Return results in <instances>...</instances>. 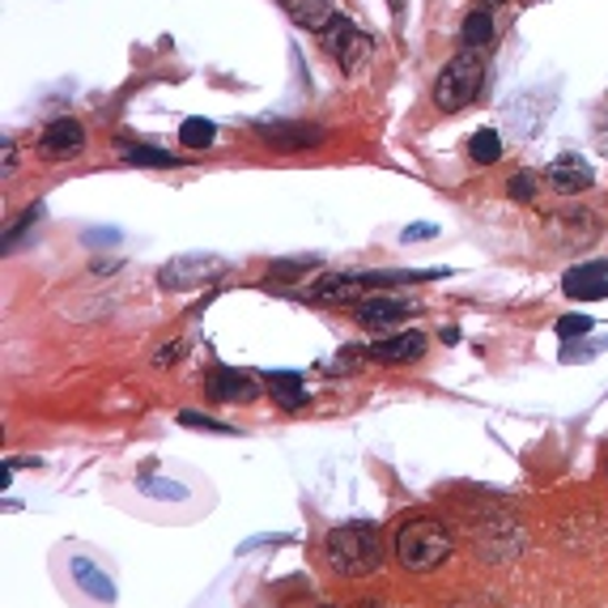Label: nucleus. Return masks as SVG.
Listing matches in <instances>:
<instances>
[{
  "label": "nucleus",
  "mask_w": 608,
  "mask_h": 608,
  "mask_svg": "<svg viewBox=\"0 0 608 608\" xmlns=\"http://www.w3.org/2000/svg\"><path fill=\"white\" fill-rule=\"evenodd\" d=\"M179 426H188V430H205V435H226V438L239 435L235 426H226V421H213V417L196 413V409H183V413H179Z\"/></svg>",
  "instance_id": "obj_21"
},
{
  "label": "nucleus",
  "mask_w": 608,
  "mask_h": 608,
  "mask_svg": "<svg viewBox=\"0 0 608 608\" xmlns=\"http://www.w3.org/2000/svg\"><path fill=\"white\" fill-rule=\"evenodd\" d=\"M260 141L277 153H302L323 146V128L316 123H260Z\"/></svg>",
  "instance_id": "obj_10"
},
{
  "label": "nucleus",
  "mask_w": 608,
  "mask_h": 608,
  "mask_svg": "<svg viewBox=\"0 0 608 608\" xmlns=\"http://www.w3.org/2000/svg\"><path fill=\"white\" fill-rule=\"evenodd\" d=\"M456 608H489V605H481V600H468V605H456Z\"/></svg>",
  "instance_id": "obj_32"
},
{
  "label": "nucleus",
  "mask_w": 608,
  "mask_h": 608,
  "mask_svg": "<svg viewBox=\"0 0 608 608\" xmlns=\"http://www.w3.org/2000/svg\"><path fill=\"white\" fill-rule=\"evenodd\" d=\"M323 558L345 579H366L383 566V540L375 536L370 524H341L323 540Z\"/></svg>",
  "instance_id": "obj_2"
},
{
  "label": "nucleus",
  "mask_w": 608,
  "mask_h": 608,
  "mask_svg": "<svg viewBox=\"0 0 608 608\" xmlns=\"http://www.w3.org/2000/svg\"><path fill=\"white\" fill-rule=\"evenodd\" d=\"M426 349H430V341H426V332H417V328H405V332H391V337H383V341L362 345L366 358H375V362H383V366L417 362Z\"/></svg>",
  "instance_id": "obj_7"
},
{
  "label": "nucleus",
  "mask_w": 608,
  "mask_h": 608,
  "mask_svg": "<svg viewBox=\"0 0 608 608\" xmlns=\"http://www.w3.org/2000/svg\"><path fill=\"white\" fill-rule=\"evenodd\" d=\"M183 353H188V345H183V341H171L167 349H162V353H158V358H153V362H158V366H171V362H179Z\"/></svg>",
  "instance_id": "obj_27"
},
{
  "label": "nucleus",
  "mask_w": 608,
  "mask_h": 608,
  "mask_svg": "<svg viewBox=\"0 0 608 608\" xmlns=\"http://www.w3.org/2000/svg\"><path fill=\"white\" fill-rule=\"evenodd\" d=\"M81 149H86V128L77 120H51L39 132V158H48V162H69Z\"/></svg>",
  "instance_id": "obj_9"
},
{
  "label": "nucleus",
  "mask_w": 608,
  "mask_h": 608,
  "mask_svg": "<svg viewBox=\"0 0 608 608\" xmlns=\"http://www.w3.org/2000/svg\"><path fill=\"white\" fill-rule=\"evenodd\" d=\"M319 39H323V51L341 64V73H358L366 60H370V34L358 30V26L349 22V18H341V13L328 22V30H323Z\"/></svg>",
  "instance_id": "obj_5"
},
{
  "label": "nucleus",
  "mask_w": 608,
  "mask_h": 608,
  "mask_svg": "<svg viewBox=\"0 0 608 608\" xmlns=\"http://www.w3.org/2000/svg\"><path fill=\"white\" fill-rule=\"evenodd\" d=\"M230 272V265L221 256H209V251H192V256H175L162 265L158 272V286L167 293H188V290H200V286H213Z\"/></svg>",
  "instance_id": "obj_4"
},
{
  "label": "nucleus",
  "mask_w": 608,
  "mask_h": 608,
  "mask_svg": "<svg viewBox=\"0 0 608 608\" xmlns=\"http://www.w3.org/2000/svg\"><path fill=\"white\" fill-rule=\"evenodd\" d=\"M358 608H383V605H358Z\"/></svg>",
  "instance_id": "obj_33"
},
{
  "label": "nucleus",
  "mask_w": 608,
  "mask_h": 608,
  "mask_svg": "<svg viewBox=\"0 0 608 608\" xmlns=\"http://www.w3.org/2000/svg\"><path fill=\"white\" fill-rule=\"evenodd\" d=\"M366 290L370 286L358 272H332V277H319L316 286L307 290V298H316V302H362Z\"/></svg>",
  "instance_id": "obj_12"
},
{
  "label": "nucleus",
  "mask_w": 608,
  "mask_h": 608,
  "mask_svg": "<svg viewBox=\"0 0 608 608\" xmlns=\"http://www.w3.org/2000/svg\"><path fill=\"white\" fill-rule=\"evenodd\" d=\"M171 486V481H141V489H146V494H162V498H175V502H179V498H183V494H188V489H167Z\"/></svg>",
  "instance_id": "obj_26"
},
{
  "label": "nucleus",
  "mask_w": 608,
  "mask_h": 608,
  "mask_svg": "<svg viewBox=\"0 0 608 608\" xmlns=\"http://www.w3.org/2000/svg\"><path fill=\"white\" fill-rule=\"evenodd\" d=\"M536 188H540V175L532 171H515L511 175V183H507V196H511L515 205H528L536 196Z\"/></svg>",
  "instance_id": "obj_22"
},
{
  "label": "nucleus",
  "mask_w": 608,
  "mask_h": 608,
  "mask_svg": "<svg viewBox=\"0 0 608 608\" xmlns=\"http://www.w3.org/2000/svg\"><path fill=\"white\" fill-rule=\"evenodd\" d=\"M286 13H290L293 26H302V30H311V34H323L328 22L337 18V4L332 0H277Z\"/></svg>",
  "instance_id": "obj_14"
},
{
  "label": "nucleus",
  "mask_w": 608,
  "mask_h": 608,
  "mask_svg": "<svg viewBox=\"0 0 608 608\" xmlns=\"http://www.w3.org/2000/svg\"><path fill=\"white\" fill-rule=\"evenodd\" d=\"M545 183H549L558 196H579L596 183V171H591V162H587L584 153H561V158L549 162Z\"/></svg>",
  "instance_id": "obj_8"
},
{
  "label": "nucleus",
  "mask_w": 608,
  "mask_h": 608,
  "mask_svg": "<svg viewBox=\"0 0 608 608\" xmlns=\"http://www.w3.org/2000/svg\"><path fill=\"white\" fill-rule=\"evenodd\" d=\"M123 235L120 230H86V247H98V243H120Z\"/></svg>",
  "instance_id": "obj_28"
},
{
  "label": "nucleus",
  "mask_w": 608,
  "mask_h": 608,
  "mask_svg": "<svg viewBox=\"0 0 608 608\" xmlns=\"http://www.w3.org/2000/svg\"><path fill=\"white\" fill-rule=\"evenodd\" d=\"M468 158H472L477 167H494V162L502 158V132H498V128H477V132L468 137Z\"/></svg>",
  "instance_id": "obj_17"
},
{
  "label": "nucleus",
  "mask_w": 608,
  "mask_h": 608,
  "mask_svg": "<svg viewBox=\"0 0 608 608\" xmlns=\"http://www.w3.org/2000/svg\"><path fill=\"white\" fill-rule=\"evenodd\" d=\"M353 316L362 319L366 328H396L400 319L413 316V302L409 298H362V302H353Z\"/></svg>",
  "instance_id": "obj_11"
},
{
  "label": "nucleus",
  "mask_w": 608,
  "mask_h": 608,
  "mask_svg": "<svg viewBox=\"0 0 608 608\" xmlns=\"http://www.w3.org/2000/svg\"><path fill=\"white\" fill-rule=\"evenodd\" d=\"M494 34H498V26H494V13H489V4L472 9V13L464 18V48H477V51L494 48Z\"/></svg>",
  "instance_id": "obj_16"
},
{
  "label": "nucleus",
  "mask_w": 608,
  "mask_h": 608,
  "mask_svg": "<svg viewBox=\"0 0 608 608\" xmlns=\"http://www.w3.org/2000/svg\"><path fill=\"white\" fill-rule=\"evenodd\" d=\"M323 370H328V375H349V370H358V349H349V358H341V362H328Z\"/></svg>",
  "instance_id": "obj_29"
},
{
  "label": "nucleus",
  "mask_w": 608,
  "mask_h": 608,
  "mask_svg": "<svg viewBox=\"0 0 608 608\" xmlns=\"http://www.w3.org/2000/svg\"><path fill=\"white\" fill-rule=\"evenodd\" d=\"M265 383H268L272 400H277L281 409H302V405H307L302 375H290V370H272V375H265Z\"/></svg>",
  "instance_id": "obj_15"
},
{
  "label": "nucleus",
  "mask_w": 608,
  "mask_h": 608,
  "mask_svg": "<svg viewBox=\"0 0 608 608\" xmlns=\"http://www.w3.org/2000/svg\"><path fill=\"white\" fill-rule=\"evenodd\" d=\"M123 158L132 162V167H179V158L167 153V149H153V146H128L123 149Z\"/></svg>",
  "instance_id": "obj_20"
},
{
  "label": "nucleus",
  "mask_w": 608,
  "mask_h": 608,
  "mask_svg": "<svg viewBox=\"0 0 608 608\" xmlns=\"http://www.w3.org/2000/svg\"><path fill=\"white\" fill-rule=\"evenodd\" d=\"M319 608H332V605H319Z\"/></svg>",
  "instance_id": "obj_34"
},
{
  "label": "nucleus",
  "mask_w": 608,
  "mask_h": 608,
  "mask_svg": "<svg viewBox=\"0 0 608 608\" xmlns=\"http://www.w3.org/2000/svg\"><path fill=\"white\" fill-rule=\"evenodd\" d=\"M486 86V56L477 48H464L460 56H451L442 64V73L435 81V107L438 111H464L472 98Z\"/></svg>",
  "instance_id": "obj_3"
},
{
  "label": "nucleus",
  "mask_w": 608,
  "mask_h": 608,
  "mask_svg": "<svg viewBox=\"0 0 608 608\" xmlns=\"http://www.w3.org/2000/svg\"><path fill=\"white\" fill-rule=\"evenodd\" d=\"M584 332H591V316H561L558 319L561 341H575V337H584Z\"/></svg>",
  "instance_id": "obj_24"
},
{
  "label": "nucleus",
  "mask_w": 608,
  "mask_h": 608,
  "mask_svg": "<svg viewBox=\"0 0 608 608\" xmlns=\"http://www.w3.org/2000/svg\"><path fill=\"white\" fill-rule=\"evenodd\" d=\"M435 235H438L435 221H413V226L405 230V243H417V239H435Z\"/></svg>",
  "instance_id": "obj_25"
},
{
  "label": "nucleus",
  "mask_w": 608,
  "mask_h": 608,
  "mask_svg": "<svg viewBox=\"0 0 608 608\" xmlns=\"http://www.w3.org/2000/svg\"><path fill=\"white\" fill-rule=\"evenodd\" d=\"M73 575H77V579H81V584L90 579V591H94V596H98V600H102V605H111V600H116V591H111V579H107L102 570H94V561L73 558Z\"/></svg>",
  "instance_id": "obj_19"
},
{
  "label": "nucleus",
  "mask_w": 608,
  "mask_h": 608,
  "mask_svg": "<svg viewBox=\"0 0 608 608\" xmlns=\"http://www.w3.org/2000/svg\"><path fill=\"white\" fill-rule=\"evenodd\" d=\"M451 549H456V540H451V532L438 524L435 515H413V519H405L400 532H396V561H400L409 575H430V570H438L442 561L451 558Z\"/></svg>",
  "instance_id": "obj_1"
},
{
  "label": "nucleus",
  "mask_w": 608,
  "mask_h": 608,
  "mask_svg": "<svg viewBox=\"0 0 608 608\" xmlns=\"http://www.w3.org/2000/svg\"><path fill=\"white\" fill-rule=\"evenodd\" d=\"M561 290L570 293V298H608V260L570 268L561 277Z\"/></svg>",
  "instance_id": "obj_13"
},
{
  "label": "nucleus",
  "mask_w": 608,
  "mask_h": 608,
  "mask_svg": "<svg viewBox=\"0 0 608 608\" xmlns=\"http://www.w3.org/2000/svg\"><path fill=\"white\" fill-rule=\"evenodd\" d=\"M179 141L188 149H213V141H218V123L192 116V120L179 123Z\"/></svg>",
  "instance_id": "obj_18"
},
{
  "label": "nucleus",
  "mask_w": 608,
  "mask_h": 608,
  "mask_svg": "<svg viewBox=\"0 0 608 608\" xmlns=\"http://www.w3.org/2000/svg\"><path fill=\"white\" fill-rule=\"evenodd\" d=\"M0 158H4V179H13V167H18V153H13V141L0 146Z\"/></svg>",
  "instance_id": "obj_30"
},
{
  "label": "nucleus",
  "mask_w": 608,
  "mask_h": 608,
  "mask_svg": "<svg viewBox=\"0 0 608 608\" xmlns=\"http://www.w3.org/2000/svg\"><path fill=\"white\" fill-rule=\"evenodd\" d=\"M268 383L265 379H256V375H247V370H235V366H213L209 375H205V391L221 400V405H251Z\"/></svg>",
  "instance_id": "obj_6"
},
{
  "label": "nucleus",
  "mask_w": 608,
  "mask_h": 608,
  "mask_svg": "<svg viewBox=\"0 0 608 608\" xmlns=\"http://www.w3.org/2000/svg\"><path fill=\"white\" fill-rule=\"evenodd\" d=\"M477 4H489V9H498V4H507V0H477Z\"/></svg>",
  "instance_id": "obj_31"
},
{
  "label": "nucleus",
  "mask_w": 608,
  "mask_h": 608,
  "mask_svg": "<svg viewBox=\"0 0 608 608\" xmlns=\"http://www.w3.org/2000/svg\"><path fill=\"white\" fill-rule=\"evenodd\" d=\"M319 260L316 256H302V260H277V265L268 268V281H286V277H298V272H307V268H316Z\"/></svg>",
  "instance_id": "obj_23"
}]
</instances>
